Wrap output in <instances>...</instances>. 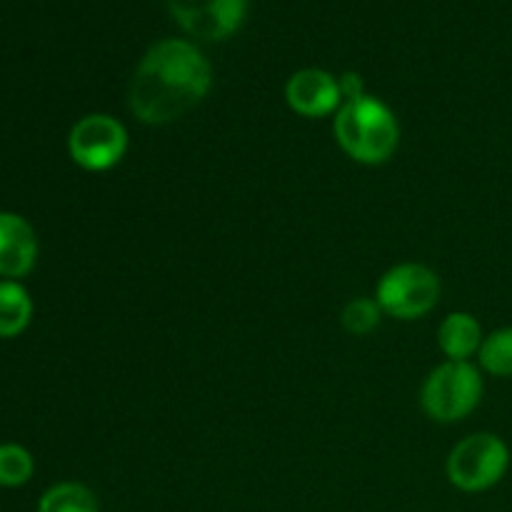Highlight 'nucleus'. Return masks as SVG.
<instances>
[{
	"instance_id": "nucleus-1",
	"label": "nucleus",
	"mask_w": 512,
	"mask_h": 512,
	"mask_svg": "<svg viewBox=\"0 0 512 512\" xmlns=\"http://www.w3.org/2000/svg\"><path fill=\"white\" fill-rule=\"evenodd\" d=\"M213 88V65L195 40L163 38L140 58L128 108L145 125H170L198 108Z\"/></svg>"
},
{
	"instance_id": "nucleus-2",
	"label": "nucleus",
	"mask_w": 512,
	"mask_h": 512,
	"mask_svg": "<svg viewBox=\"0 0 512 512\" xmlns=\"http://www.w3.org/2000/svg\"><path fill=\"white\" fill-rule=\"evenodd\" d=\"M343 153L360 165H385L400 148V123L388 103L375 95L345 100L333 118Z\"/></svg>"
},
{
	"instance_id": "nucleus-3",
	"label": "nucleus",
	"mask_w": 512,
	"mask_h": 512,
	"mask_svg": "<svg viewBox=\"0 0 512 512\" xmlns=\"http://www.w3.org/2000/svg\"><path fill=\"white\" fill-rule=\"evenodd\" d=\"M485 393L483 373L473 363L445 360L430 370L420 390V405L435 423H460L480 405Z\"/></svg>"
},
{
	"instance_id": "nucleus-4",
	"label": "nucleus",
	"mask_w": 512,
	"mask_h": 512,
	"mask_svg": "<svg viewBox=\"0 0 512 512\" xmlns=\"http://www.w3.org/2000/svg\"><path fill=\"white\" fill-rule=\"evenodd\" d=\"M510 468V448L493 433H473L460 440L448 455L445 473L460 493H488L503 483Z\"/></svg>"
},
{
	"instance_id": "nucleus-5",
	"label": "nucleus",
	"mask_w": 512,
	"mask_h": 512,
	"mask_svg": "<svg viewBox=\"0 0 512 512\" xmlns=\"http://www.w3.org/2000/svg\"><path fill=\"white\" fill-rule=\"evenodd\" d=\"M443 295L438 273L425 263H398L385 270L375 288L383 315L395 320H420L433 313Z\"/></svg>"
},
{
	"instance_id": "nucleus-6",
	"label": "nucleus",
	"mask_w": 512,
	"mask_h": 512,
	"mask_svg": "<svg viewBox=\"0 0 512 512\" xmlns=\"http://www.w3.org/2000/svg\"><path fill=\"white\" fill-rule=\"evenodd\" d=\"M68 153L78 168L88 173H105L128 153V130L108 113L83 115L70 128Z\"/></svg>"
},
{
	"instance_id": "nucleus-7",
	"label": "nucleus",
	"mask_w": 512,
	"mask_h": 512,
	"mask_svg": "<svg viewBox=\"0 0 512 512\" xmlns=\"http://www.w3.org/2000/svg\"><path fill=\"white\" fill-rule=\"evenodd\" d=\"M175 23L193 40L220 43L243 28L248 0H165Z\"/></svg>"
},
{
	"instance_id": "nucleus-8",
	"label": "nucleus",
	"mask_w": 512,
	"mask_h": 512,
	"mask_svg": "<svg viewBox=\"0 0 512 512\" xmlns=\"http://www.w3.org/2000/svg\"><path fill=\"white\" fill-rule=\"evenodd\" d=\"M285 103L303 118H328L340 110L343 93L333 73L323 68H303L285 83Z\"/></svg>"
},
{
	"instance_id": "nucleus-9",
	"label": "nucleus",
	"mask_w": 512,
	"mask_h": 512,
	"mask_svg": "<svg viewBox=\"0 0 512 512\" xmlns=\"http://www.w3.org/2000/svg\"><path fill=\"white\" fill-rule=\"evenodd\" d=\"M38 260V238L23 215L0 210V278H25Z\"/></svg>"
},
{
	"instance_id": "nucleus-10",
	"label": "nucleus",
	"mask_w": 512,
	"mask_h": 512,
	"mask_svg": "<svg viewBox=\"0 0 512 512\" xmlns=\"http://www.w3.org/2000/svg\"><path fill=\"white\" fill-rule=\"evenodd\" d=\"M483 340V325L473 313H465V310L445 315L438 328L440 350L445 358L455 363H470L483 348Z\"/></svg>"
},
{
	"instance_id": "nucleus-11",
	"label": "nucleus",
	"mask_w": 512,
	"mask_h": 512,
	"mask_svg": "<svg viewBox=\"0 0 512 512\" xmlns=\"http://www.w3.org/2000/svg\"><path fill=\"white\" fill-rule=\"evenodd\" d=\"M33 320V300L18 280H0V338H18Z\"/></svg>"
},
{
	"instance_id": "nucleus-12",
	"label": "nucleus",
	"mask_w": 512,
	"mask_h": 512,
	"mask_svg": "<svg viewBox=\"0 0 512 512\" xmlns=\"http://www.w3.org/2000/svg\"><path fill=\"white\" fill-rule=\"evenodd\" d=\"M38 512H100V503L88 485L65 480L40 495Z\"/></svg>"
},
{
	"instance_id": "nucleus-13",
	"label": "nucleus",
	"mask_w": 512,
	"mask_h": 512,
	"mask_svg": "<svg viewBox=\"0 0 512 512\" xmlns=\"http://www.w3.org/2000/svg\"><path fill=\"white\" fill-rule=\"evenodd\" d=\"M480 368L495 378H512V325L485 335L478 353Z\"/></svg>"
},
{
	"instance_id": "nucleus-14",
	"label": "nucleus",
	"mask_w": 512,
	"mask_h": 512,
	"mask_svg": "<svg viewBox=\"0 0 512 512\" xmlns=\"http://www.w3.org/2000/svg\"><path fill=\"white\" fill-rule=\"evenodd\" d=\"M35 473V460L23 445H0V488H20Z\"/></svg>"
},
{
	"instance_id": "nucleus-15",
	"label": "nucleus",
	"mask_w": 512,
	"mask_h": 512,
	"mask_svg": "<svg viewBox=\"0 0 512 512\" xmlns=\"http://www.w3.org/2000/svg\"><path fill=\"white\" fill-rule=\"evenodd\" d=\"M383 320V310H380L375 298H353L340 313V323H343L345 333L350 335H370Z\"/></svg>"
},
{
	"instance_id": "nucleus-16",
	"label": "nucleus",
	"mask_w": 512,
	"mask_h": 512,
	"mask_svg": "<svg viewBox=\"0 0 512 512\" xmlns=\"http://www.w3.org/2000/svg\"><path fill=\"white\" fill-rule=\"evenodd\" d=\"M340 83V93H343V103L345 100H355L360 95H365V83H363V75L355 73V70H348L338 78Z\"/></svg>"
}]
</instances>
